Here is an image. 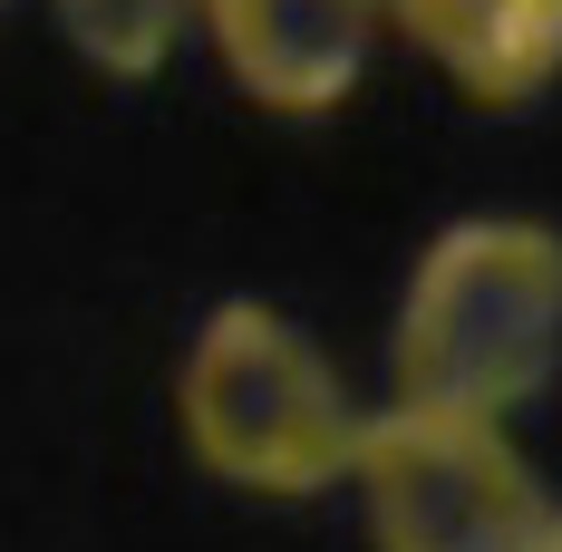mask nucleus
<instances>
[{
    "label": "nucleus",
    "mask_w": 562,
    "mask_h": 552,
    "mask_svg": "<svg viewBox=\"0 0 562 552\" xmlns=\"http://www.w3.org/2000/svg\"><path fill=\"white\" fill-rule=\"evenodd\" d=\"M194 20H204V0H58V30L108 78H156Z\"/></svg>",
    "instance_id": "423d86ee"
},
{
    "label": "nucleus",
    "mask_w": 562,
    "mask_h": 552,
    "mask_svg": "<svg viewBox=\"0 0 562 552\" xmlns=\"http://www.w3.org/2000/svg\"><path fill=\"white\" fill-rule=\"evenodd\" d=\"M397 407L505 417L562 359V233L533 214L447 223L397 301Z\"/></svg>",
    "instance_id": "f257e3e1"
},
{
    "label": "nucleus",
    "mask_w": 562,
    "mask_h": 552,
    "mask_svg": "<svg viewBox=\"0 0 562 552\" xmlns=\"http://www.w3.org/2000/svg\"><path fill=\"white\" fill-rule=\"evenodd\" d=\"M533 552H562V514H553V523H543V543H533Z\"/></svg>",
    "instance_id": "0eeeda50"
},
{
    "label": "nucleus",
    "mask_w": 562,
    "mask_h": 552,
    "mask_svg": "<svg viewBox=\"0 0 562 552\" xmlns=\"http://www.w3.org/2000/svg\"><path fill=\"white\" fill-rule=\"evenodd\" d=\"M175 417H184L194 465L243 495H321L359 455V407H349L339 369L272 301H224L194 330Z\"/></svg>",
    "instance_id": "f03ea898"
},
{
    "label": "nucleus",
    "mask_w": 562,
    "mask_h": 552,
    "mask_svg": "<svg viewBox=\"0 0 562 552\" xmlns=\"http://www.w3.org/2000/svg\"><path fill=\"white\" fill-rule=\"evenodd\" d=\"M349 475L369 495L379 552H533L553 523L524 446L495 417H447V407L359 417Z\"/></svg>",
    "instance_id": "7ed1b4c3"
},
{
    "label": "nucleus",
    "mask_w": 562,
    "mask_h": 552,
    "mask_svg": "<svg viewBox=\"0 0 562 552\" xmlns=\"http://www.w3.org/2000/svg\"><path fill=\"white\" fill-rule=\"evenodd\" d=\"M389 10L485 108H524L562 78V0H389Z\"/></svg>",
    "instance_id": "39448f33"
},
{
    "label": "nucleus",
    "mask_w": 562,
    "mask_h": 552,
    "mask_svg": "<svg viewBox=\"0 0 562 552\" xmlns=\"http://www.w3.org/2000/svg\"><path fill=\"white\" fill-rule=\"evenodd\" d=\"M389 0H204L224 68L281 116H330L379 40Z\"/></svg>",
    "instance_id": "20e7f679"
}]
</instances>
